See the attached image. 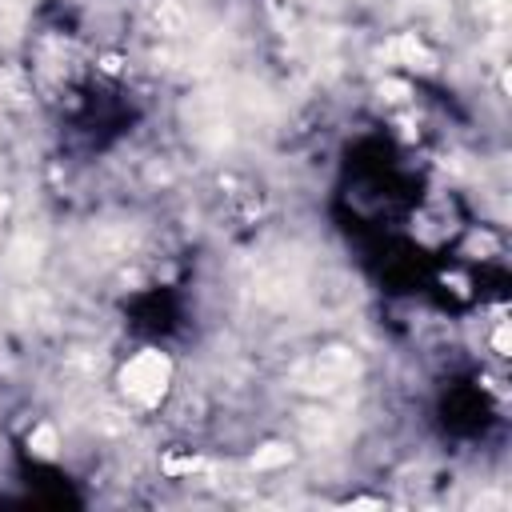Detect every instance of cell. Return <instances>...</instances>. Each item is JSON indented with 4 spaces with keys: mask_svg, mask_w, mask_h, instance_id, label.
<instances>
[{
    "mask_svg": "<svg viewBox=\"0 0 512 512\" xmlns=\"http://www.w3.org/2000/svg\"><path fill=\"white\" fill-rule=\"evenodd\" d=\"M352 376H356V356L344 352V348L316 352V356H308V360L292 372L296 388H304V392H312V396H332V392L344 388Z\"/></svg>",
    "mask_w": 512,
    "mask_h": 512,
    "instance_id": "1",
    "label": "cell"
},
{
    "mask_svg": "<svg viewBox=\"0 0 512 512\" xmlns=\"http://www.w3.org/2000/svg\"><path fill=\"white\" fill-rule=\"evenodd\" d=\"M168 376H172V368H168V360H164L160 352H140V356H132V360L124 364V372H120L124 392H128L136 404H156V400L164 396V388H168Z\"/></svg>",
    "mask_w": 512,
    "mask_h": 512,
    "instance_id": "2",
    "label": "cell"
}]
</instances>
